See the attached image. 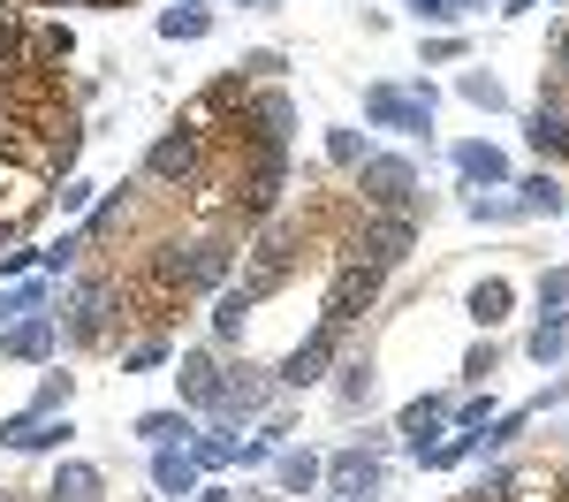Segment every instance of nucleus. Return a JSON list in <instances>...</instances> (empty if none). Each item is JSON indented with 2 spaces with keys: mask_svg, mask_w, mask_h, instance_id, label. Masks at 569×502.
Instances as JSON below:
<instances>
[{
  "mask_svg": "<svg viewBox=\"0 0 569 502\" xmlns=\"http://www.w3.org/2000/svg\"><path fill=\"white\" fill-rule=\"evenodd\" d=\"M228 274H236V244H228V236H190V244H160V252H152V282L176 289V297H198V289L220 297Z\"/></svg>",
  "mask_w": 569,
  "mask_h": 502,
  "instance_id": "nucleus-1",
  "label": "nucleus"
},
{
  "mask_svg": "<svg viewBox=\"0 0 569 502\" xmlns=\"http://www.w3.org/2000/svg\"><path fill=\"white\" fill-rule=\"evenodd\" d=\"M357 190H365L372 214H418V198H426L418 160H402V152H365L357 160Z\"/></svg>",
  "mask_w": 569,
  "mask_h": 502,
  "instance_id": "nucleus-2",
  "label": "nucleus"
},
{
  "mask_svg": "<svg viewBox=\"0 0 569 502\" xmlns=\"http://www.w3.org/2000/svg\"><path fill=\"white\" fill-rule=\"evenodd\" d=\"M365 122L402 137H433V85H365Z\"/></svg>",
  "mask_w": 569,
  "mask_h": 502,
  "instance_id": "nucleus-3",
  "label": "nucleus"
},
{
  "mask_svg": "<svg viewBox=\"0 0 569 502\" xmlns=\"http://www.w3.org/2000/svg\"><path fill=\"white\" fill-rule=\"evenodd\" d=\"M198 168H206V130H190V122H176V130H160L144 145V176L168 183V190L198 183Z\"/></svg>",
  "mask_w": 569,
  "mask_h": 502,
  "instance_id": "nucleus-4",
  "label": "nucleus"
},
{
  "mask_svg": "<svg viewBox=\"0 0 569 502\" xmlns=\"http://www.w3.org/2000/svg\"><path fill=\"white\" fill-rule=\"evenodd\" d=\"M380 282H388V267H372V259H342L335 267V282H327V327H350V319H365L372 305H380Z\"/></svg>",
  "mask_w": 569,
  "mask_h": 502,
  "instance_id": "nucleus-5",
  "label": "nucleus"
},
{
  "mask_svg": "<svg viewBox=\"0 0 569 502\" xmlns=\"http://www.w3.org/2000/svg\"><path fill=\"white\" fill-rule=\"evenodd\" d=\"M53 190H46V160H23L16 145H0V222L23 228L31 222V206H46Z\"/></svg>",
  "mask_w": 569,
  "mask_h": 502,
  "instance_id": "nucleus-6",
  "label": "nucleus"
},
{
  "mask_svg": "<svg viewBox=\"0 0 569 502\" xmlns=\"http://www.w3.org/2000/svg\"><path fill=\"white\" fill-rule=\"evenodd\" d=\"M243 259H251V274H243V289H251V297H273V289L289 282V267H297V228H289L281 214H273V222L259 228V244H251Z\"/></svg>",
  "mask_w": 569,
  "mask_h": 502,
  "instance_id": "nucleus-7",
  "label": "nucleus"
},
{
  "mask_svg": "<svg viewBox=\"0 0 569 502\" xmlns=\"http://www.w3.org/2000/svg\"><path fill=\"white\" fill-rule=\"evenodd\" d=\"M335 358H342V327H327V319H319V327H311L305 343H297V351H289L281 365H273V381L305 396V388H319V381L335 373Z\"/></svg>",
  "mask_w": 569,
  "mask_h": 502,
  "instance_id": "nucleus-8",
  "label": "nucleus"
},
{
  "mask_svg": "<svg viewBox=\"0 0 569 502\" xmlns=\"http://www.w3.org/2000/svg\"><path fill=\"white\" fill-rule=\"evenodd\" d=\"M236 130H251V145H266V152H289V137H297V99L281 85H266L243 99V122Z\"/></svg>",
  "mask_w": 569,
  "mask_h": 502,
  "instance_id": "nucleus-9",
  "label": "nucleus"
},
{
  "mask_svg": "<svg viewBox=\"0 0 569 502\" xmlns=\"http://www.w3.org/2000/svg\"><path fill=\"white\" fill-rule=\"evenodd\" d=\"M410 244H418V214H372L350 259H372V267H402V259H410Z\"/></svg>",
  "mask_w": 569,
  "mask_h": 502,
  "instance_id": "nucleus-10",
  "label": "nucleus"
},
{
  "mask_svg": "<svg viewBox=\"0 0 569 502\" xmlns=\"http://www.w3.org/2000/svg\"><path fill=\"white\" fill-rule=\"evenodd\" d=\"M273 388H281V381H266L259 365H236V373L220 365V404H213V419H266V411H273Z\"/></svg>",
  "mask_w": 569,
  "mask_h": 502,
  "instance_id": "nucleus-11",
  "label": "nucleus"
},
{
  "mask_svg": "<svg viewBox=\"0 0 569 502\" xmlns=\"http://www.w3.org/2000/svg\"><path fill=\"white\" fill-rule=\"evenodd\" d=\"M335 502H357V495H380V450H365V442H350V450L327 456V480H319Z\"/></svg>",
  "mask_w": 569,
  "mask_h": 502,
  "instance_id": "nucleus-12",
  "label": "nucleus"
},
{
  "mask_svg": "<svg viewBox=\"0 0 569 502\" xmlns=\"http://www.w3.org/2000/svg\"><path fill=\"white\" fill-rule=\"evenodd\" d=\"M69 434H77L69 411H16V419H0V450H61Z\"/></svg>",
  "mask_w": 569,
  "mask_h": 502,
  "instance_id": "nucleus-13",
  "label": "nucleus"
},
{
  "mask_svg": "<svg viewBox=\"0 0 569 502\" xmlns=\"http://www.w3.org/2000/svg\"><path fill=\"white\" fill-rule=\"evenodd\" d=\"M107 305H114V282H77V297H69V319H61V343H99L107 335Z\"/></svg>",
  "mask_w": 569,
  "mask_h": 502,
  "instance_id": "nucleus-14",
  "label": "nucleus"
},
{
  "mask_svg": "<svg viewBox=\"0 0 569 502\" xmlns=\"http://www.w3.org/2000/svg\"><path fill=\"white\" fill-rule=\"evenodd\" d=\"M53 343H61V319H53V313H23V319H8V335H0V358L39 365V358H53Z\"/></svg>",
  "mask_w": 569,
  "mask_h": 502,
  "instance_id": "nucleus-15",
  "label": "nucleus"
},
{
  "mask_svg": "<svg viewBox=\"0 0 569 502\" xmlns=\"http://www.w3.org/2000/svg\"><path fill=\"white\" fill-rule=\"evenodd\" d=\"M456 176L471 183V190H509V152L501 145H486V137H471V145H456Z\"/></svg>",
  "mask_w": 569,
  "mask_h": 502,
  "instance_id": "nucleus-16",
  "label": "nucleus"
},
{
  "mask_svg": "<svg viewBox=\"0 0 569 502\" xmlns=\"http://www.w3.org/2000/svg\"><path fill=\"white\" fill-rule=\"evenodd\" d=\"M176 388H182V404H190V411H213L220 404V358H213V351H182V358H176Z\"/></svg>",
  "mask_w": 569,
  "mask_h": 502,
  "instance_id": "nucleus-17",
  "label": "nucleus"
},
{
  "mask_svg": "<svg viewBox=\"0 0 569 502\" xmlns=\"http://www.w3.org/2000/svg\"><path fill=\"white\" fill-rule=\"evenodd\" d=\"M525 145L539 152V160H569V115H562V99H539L525 115Z\"/></svg>",
  "mask_w": 569,
  "mask_h": 502,
  "instance_id": "nucleus-18",
  "label": "nucleus"
},
{
  "mask_svg": "<svg viewBox=\"0 0 569 502\" xmlns=\"http://www.w3.org/2000/svg\"><path fill=\"white\" fill-rule=\"evenodd\" d=\"M243 99H251V77H243V69H228V77H213V85L190 99V115H182V122H190V130H206V122H220V115H228V107H243Z\"/></svg>",
  "mask_w": 569,
  "mask_h": 502,
  "instance_id": "nucleus-19",
  "label": "nucleus"
},
{
  "mask_svg": "<svg viewBox=\"0 0 569 502\" xmlns=\"http://www.w3.org/2000/svg\"><path fill=\"white\" fill-rule=\"evenodd\" d=\"M395 434H402L410 450L426 456V450L440 442V434H448V396H418V404H402V419H395Z\"/></svg>",
  "mask_w": 569,
  "mask_h": 502,
  "instance_id": "nucleus-20",
  "label": "nucleus"
},
{
  "mask_svg": "<svg viewBox=\"0 0 569 502\" xmlns=\"http://www.w3.org/2000/svg\"><path fill=\"white\" fill-rule=\"evenodd\" d=\"M509 190H517V214H525V222H539V214H547V222H562V214H569V190H562L555 176H547V168L517 176Z\"/></svg>",
  "mask_w": 569,
  "mask_h": 502,
  "instance_id": "nucleus-21",
  "label": "nucleus"
},
{
  "mask_svg": "<svg viewBox=\"0 0 569 502\" xmlns=\"http://www.w3.org/2000/svg\"><path fill=\"white\" fill-rule=\"evenodd\" d=\"M273 480H281V495H319V480H327V456H311V450H281L273 456Z\"/></svg>",
  "mask_w": 569,
  "mask_h": 502,
  "instance_id": "nucleus-22",
  "label": "nucleus"
},
{
  "mask_svg": "<svg viewBox=\"0 0 569 502\" xmlns=\"http://www.w3.org/2000/svg\"><path fill=\"white\" fill-rule=\"evenodd\" d=\"M46 502H107V472H99V464H77V456H69V464L53 472Z\"/></svg>",
  "mask_w": 569,
  "mask_h": 502,
  "instance_id": "nucleus-23",
  "label": "nucleus"
},
{
  "mask_svg": "<svg viewBox=\"0 0 569 502\" xmlns=\"http://www.w3.org/2000/svg\"><path fill=\"white\" fill-rule=\"evenodd\" d=\"M130 434L144 442V450H190V434H198V426H190V411H144Z\"/></svg>",
  "mask_w": 569,
  "mask_h": 502,
  "instance_id": "nucleus-24",
  "label": "nucleus"
},
{
  "mask_svg": "<svg viewBox=\"0 0 569 502\" xmlns=\"http://www.w3.org/2000/svg\"><path fill=\"white\" fill-rule=\"evenodd\" d=\"M198 480H206V472H198V456H190V450H152V488H160V495L182 502Z\"/></svg>",
  "mask_w": 569,
  "mask_h": 502,
  "instance_id": "nucleus-25",
  "label": "nucleus"
},
{
  "mask_svg": "<svg viewBox=\"0 0 569 502\" xmlns=\"http://www.w3.org/2000/svg\"><path fill=\"white\" fill-rule=\"evenodd\" d=\"M23 61H31V23L16 0H0V77H16Z\"/></svg>",
  "mask_w": 569,
  "mask_h": 502,
  "instance_id": "nucleus-26",
  "label": "nucleus"
},
{
  "mask_svg": "<svg viewBox=\"0 0 569 502\" xmlns=\"http://www.w3.org/2000/svg\"><path fill=\"white\" fill-rule=\"evenodd\" d=\"M206 31H213V8H206V0H176V8H160V39L190 46V39H206Z\"/></svg>",
  "mask_w": 569,
  "mask_h": 502,
  "instance_id": "nucleus-27",
  "label": "nucleus"
},
{
  "mask_svg": "<svg viewBox=\"0 0 569 502\" xmlns=\"http://www.w3.org/2000/svg\"><path fill=\"white\" fill-rule=\"evenodd\" d=\"M69 53H77V31H69V23H31V69H53V77H61Z\"/></svg>",
  "mask_w": 569,
  "mask_h": 502,
  "instance_id": "nucleus-28",
  "label": "nucleus"
},
{
  "mask_svg": "<svg viewBox=\"0 0 569 502\" xmlns=\"http://www.w3.org/2000/svg\"><path fill=\"white\" fill-rule=\"evenodd\" d=\"M372 388H380L372 358H342V365H335V396H342V411H365V404H372Z\"/></svg>",
  "mask_w": 569,
  "mask_h": 502,
  "instance_id": "nucleus-29",
  "label": "nucleus"
},
{
  "mask_svg": "<svg viewBox=\"0 0 569 502\" xmlns=\"http://www.w3.org/2000/svg\"><path fill=\"white\" fill-rule=\"evenodd\" d=\"M251 305H259V297H251L243 282L213 297V335H220V343H236V335H243V319H251Z\"/></svg>",
  "mask_w": 569,
  "mask_h": 502,
  "instance_id": "nucleus-30",
  "label": "nucleus"
},
{
  "mask_svg": "<svg viewBox=\"0 0 569 502\" xmlns=\"http://www.w3.org/2000/svg\"><path fill=\"white\" fill-rule=\"evenodd\" d=\"M509 305H517V289H509L501 274H486L479 289H471V319H479V327H501V319H509Z\"/></svg>",
  "mask_w": 569,
  "mask_h": 502,
  "instance_id": "nucleus-31",
  "label": "nucleus"
},
{
  "mask_svg": "<svg viewBox=\"0 0 569 502\" xmlns=\"http://www.w3.org/2000/svg\"><path fill=\"white\" fill-rule=\"evenodd\" d=\"M539 365H562L569 358V313H547L539 327H531V343H525Z\"/></svg>",
  "mask_w": 569,
  "mask_h": 502,
  "instance_id": "nucleus-32",
  "label": "nucleus"
},
{
  "mask_svg": "<svg viewBox=\"0 0 569 502\" xmlns=\"http://www.w3.org/2000/svg\"><path fill=\"white\" fill-rule=\"evenodd\" d=\"M190 456H198V472L236 464V434H228V419H220V426H206V434H190Z\"/></svg>",
  "mask_w": 569,
  "mask_h": 502,
  "instance_id": "nucleus-33",
  "label": "nucleus"
},
{
  "mask_svg": "<svg viewBox=\"0 0 569 502\" xmlns=\"http://www.w3.org/2000/svg\"><path fill=\"white\" fill-rule=\"evenodd\" d=\"M463 99H471V107H486V115H501V107H509V91H501V77H486V69H463Z\"/></svg>",
  "mask_w": 569,
  "mask_h": 502,
  "instance_id": "nucleus-34",
  "label": "nucleus"
},
{
  "mask_svg": "<svg viewBox=\"0 0 569 502\" xmlns=\"http://www.w3.org/2000/svg\"><path fill=\"white\" fill-rule=\"evenodd\" d=\"M168 358H176V343L168 335H144V343L122 351V373H152V365H168Z\"/></svg>",
  "mask_w": 569,
  "mask_h": 502,
  "instance_id": "nucleus-35",
  "label": "nucleus"
},
{
  "mask_svg": "<svg viewBox=\"0 0 569 502\" xmlns=\"http://www.w3.org/2000/svg\"><path fill=\"white\" fill-rule=\"evenodd\" d=\"M531 419H539V411H509V419H493V426H479V450H509V442H517V434H525Z\"/></svg>",
  "mask_w": 569,
  "mask_h": 502,
  "instance_id": "nucleus-36",
  "label": "nucleus"
},
{
  "mask_svg": "<svg viewBox=\"0 0 569 502\" xmlns=\"http://www.w3.org/2000/svg\"><path fill=\"white\" fill-rule=\"evenodd\" d=\"M46 305V282H16V289H0V319H23Z\"/></svg>",
  "mask_w": 569,
  "mask_h": 502,
  "instance_id": "nucleus-37",
  "label": "nucleus"
},
{
  "mask_svg": "<svg viewBox=\"0 0 569 502\" xmlns=\"http://www.w3.org/2000/svg\"><path fill=\"white\" fill-rule=\"evenodd\" d=\"M365 152H372V145H365V130H327V160H335V168H357Z\"/></svg>",
  "mask_w": 569,
  "mask_h": 502,
  "instance_id": "nucleus-38",
  "label": "nucleus"
},
{
  "mask_svg": "<svg viewBox=\"0 0 569 502\" xmlns=\"http://www.w3.org/2000/svg\"><path fill=\"white\" fill-rule=\"evenodd\" d=\"M493 373H501V351H493V343H471V351H463V381H471V388H486Z\"/></svg>",
  "mask_w": 569,
  "mask_h": 502,
  "instance_id": "nucleus-39",
  "label": "nucleus"
},
{
  "mask_svg": "<svg viewBox=\"0 0 569 502\" xmlns=\"http://www.w3.org/2000/svg\"><path fill=\"white\" fill-rule=\"evenodd\" d=\"M539 313H569V267L539 274Z\"/></svg>",
  "mask_w": 569,
  "mask_h": 502,
  "instance_id": "nucleus-40",
  "label": "nucleus"
},
{
  "mask_svg": "<svg viewBox=\"0 0 569 502\" xmlns=\"http://www.w3.org/2000/svg\"><path fill=\"white\" fill-rule=\"evenodd\" d=\"M69 388H77L69 373H46V381H39V396H31L23 411H69Z\"/></svg>",
  "mask_w": 569,
  "mask_h": 502,
  "instance_id": "nucleus-41",
  "label": "nucleus"
},
{
  "mask_svg": "<svg viewBox=\"0 0 569 502\" xmlns=\"http://www.w3.org/2000/svg\"><path fill=\"white\" fill-rule=\"evenodd\" d=\"M77 252H84V236L69 228L61 244H46V252H39V267H46V274H69V267H77Z\"/></svg>",
  "mask_w": 569,
  "mask_h": 502,
  "instance_id": "nucleus-42",
  "label": "nucleus"
},
{
  "mask_svg": "<svg viewBox=\"0 0 569 502\" xmlns=\"http://www.w3.org/2000/svg\"><path fill=\"white\" fill-rule=\"evenodd\" d=\"M122 206H130V198H122V190H107V198L91 206V222H84V244H91V236H107V228L122 222Z\"/></svg>",
  "mask_w": 569,
  "mask_h": 502,
  "instance_id": "nucleus-43",
  "label": "nucleus"
},
{
  "mask_svg": "<svg viewBox=\"0 0 569 502\" xmlns=\"http://www.w3.org/2000/svg\"><path fill=\"white\" fill-rule=\"evenodd\" d=\"M61 214H91V198H99V183H84V176H61Z\"/></svg>",
  "mask_w": 569,
  "mask_h": 502,
  "instance_id": "nucleus-44",
  "label": "nucleus"
},
{
  "mask_svg": "<svg viewBox=\"0 0 569 502\" xmlns=\"http://www.w3.org/2000/svg\"><path fill=\"white\" fill-rule=\"evenodd\" d=\"M236 69H243V77H266V85H273V77L289 69V53H273V46H259V53H243Z\"/></svg>",
  "mask_w": 569,
  "mask_h": 502,
  "instance_id": "nucleus-45",
  "label": "nucleus"
},
{
  "mask_svg": "<svg viewBox=\"0 0 569 502\" xmlns=\"http://www.w3.org/2000/svg\"><path fill=\"white\" fill-rule=\"evenodd\" d=\"M471 222H525L517 198H471Z\"/></svg>",
  "mask_w": 569,
  "mask_h": 502,
  "instance_id": "nucleus-46",
  "label": "nucleus"
},
{
  "mask_svg": "<svg viewBox=\"0 0 569 502\" xmlns=\"http://www.w3.org/2000/svg\"><path fill=\"white\" fill-rule=\"evenodd\" d=\"M426 61H463V39H448V31H440V39H426Z\"/></svg>",
  "mask_w": 569,
  "mask_h": 502,
  "instance_id": "nucleus-47",
  "label": "nucleus"
},
{
  "mask_svg": "<svg viewBox=\"0 0 569 502\" xmlns=\"http://www.w3.org/2000/svg\"><path fill=\"white\" fill-rule=\"evenodd\" d=\"M182 502H236V488H220V480H198V488H190Z\"/></svg>",
  "mask_w": 569,
  "mask_h": 502,
  "instance_id": "nucleus-48",
  "label": "nucleus"
},
{
  "mask_svg": "<svg viewBox=\"0 0 569 502\" xmlns=\"http://www.w3.org/2000/svg\"><path fill=\"white\" fill-rule=\"evenodd\" d=\"M39 267V252H0V282H8V274H31Z\"/></svg>",
  "mask_w": 569,
  "mask_h": 502,
  "instance_id": "nucleus-49",
  "label": "nucleus"
},
{
  "mask_svg": "<svg viewBox=\"0 0 569 502\" xmlns=\"http://www.w3.org/2000/svg\"><path fill=\"white\" fill-rule=\"evenodd\" d=\"M236 8H243V16H273L281 0H236Z\"/></svg>",
  "mask_w": 569,
  "mask_h": 502,
  "instance_id": "nucleus-50",
  "label": "nucleus"
},
{
  "mask_svg": "<svg viewBox=\"0 0 569 502\" xmlns=\"http://www.w3.org/2000/svg\"><path fill=\"white\" fill-rule=\"evenodd\" d=\"M46 8H84V0H46Z\"/></svg>",
  "mask_w": 569,
  "mask_h": 502,
  "instance_id": "nucleus-51",
  "label": "nucleus"
},
{
  "mask_svg": "<svg viewBox=\"0 0 569 502\" xmlns=\"http://www.w3.org/2000/svg\"><path fill=\"white\" fill-rule=\"evenodd\" d=\"M562 69H569V39H562Z\"/></svg>",
  "mask_w": 569,
  "mask_h": 502,
  "instance_id": "nucleus-52",
  "label": "nucleus"
},
{
  "mask_svg": "<svg viewBox=\"0 0 569 502\" xmlns=\"http://www.w3.org/2000/svg\"><path fill=\"white\" fill-rule=\"evenodd\" d=\"M357 502H380V495H357Z\"/></svg>",
  "mask_w": 569,
  "mask_h": 502,
  "instance_id": "nucleus-53",
  "label": "nucleus"
}]
</instances>
